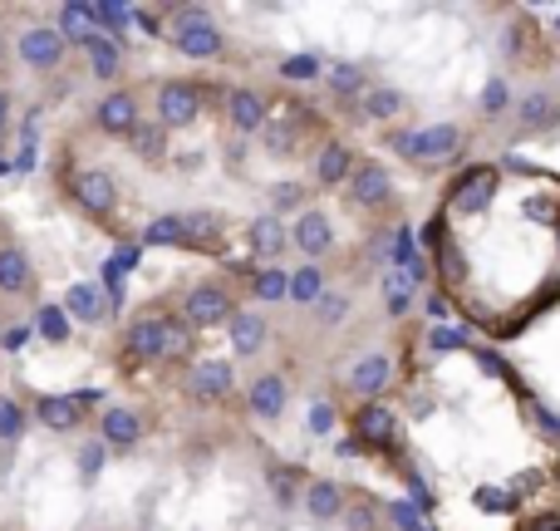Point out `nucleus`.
Wrapping results in <instances>:
<instances>
[{
    "label": "nucleus",
    "mask_w": 560,
    "mask_h": 531,
    "mask_svg": "<svg viewBox=\"0 0 560 531\" xmlns=\"http://www.w3.org/2000/svg\"><path fill=\"white\" fill-rule=\"evenodd\" d=\"M463 148H467L463 124H428V128H408V134L394 138V153L418 168H447L463 158Z\"/></svg>",
    "instance_id": "1"
},
{
    "label": "nucleus",
    "mask_w": 560,
    "mask_h": 531,
    "mask_svg": "<svg viewBox=\"0 0 560 531\" xmlns=\"http://www.w3.org/2000/svg\"><path fill=\"white\" fill-rule=\"evenodd\" d=\"M173 45L183 49L187 59H217L226 49V35L202 5H187V10H177V20H173Z\"/></svg>",
    "instance_id": "2"
},
{
    "label": "nucleus",
    "mask_w": 560,
    "mask_h": 531,
    "mask_svg": "<svg viewBox=\"0 0 560 531\" xmlns=\"http://www.w3.org/2000/svg\"><path fill=\"white\" fill-rule=\"evenodd\" d=\"M183 320L192 330H212V325H232L236 320V300L226 286H217V280H202V286L187 290L183 300Z\"/></svg>",
    "instance_id": "3"
},
{
    "label": "nucleus",
    "mask_w": 560,
    "mask_h": 531,
    "mask_svg": "<svg viewBox=\"0 0 560 531\" xmlns=\"http://www.w3.org/2000/svg\"><path fill=\"white\" fill-rule=\"evenodd\" d=\"M69 197H74L89 217H108L118 207V183L104 168H79V173L69 177Z\"/></svg>",
    "instance_id": "4"
},
{
    "label": "nucleus",
    "mask_w": 560,
    "mask_h": 531,
    "mask_svg": "<svg viewBox=\"0 0 560 531\" xmlns=\"http://www.w3.org/2000/svg\"><path fill=\"white\" fill-rule=\"evenodd\" d=\"M158 124L173 134V128H187V124H197V114H202V94H197L187 79H167L163 89H158Z\"/></svg>",
    "instance_id": "5"
},
{
    "label": "nucleus",
    "mask_w": 560,
    "mask_h": 531,
    "mask_svg": "<svg viewBox=\"0 0 560 531\" xmlns=\"http://www.w3.org/2000/svg\"><path fill=\"white\" fill-rule=\"evenodd\" d=\"M138 124H143V114H138V99L128 94V89H114V94L98 99L94 108V128L108 138H133Z\"/></svg>",
    "instance_id": "6"
},
{
    "label": "nucleus",
    "mask_w": 560,
    "mask_h": 531,
    "mask_svg": "<svg viewBox=\"0 0 560 531\" xmlns=\"http://www.w3.org/2000/svg\"><path fill=\"white\" fill-rule=\"evenodd\" d=\"M232 389H236L232 359H197L192 374H187V394H192L197 404H222Z\"/></svg>",
    "instance_id": "7"
},
{
    "label": "nucleus",
    "mask_w": 560,
    "mask_h": 531,
    "mask_svg": "<svg viewBox=\"0 0 560 531\" xmlns=\"http://www.w3.org/2000/svg\"><path fill=\"white\" fill-rule=\"evenodd\" d=\"M345 193H349V203L354 207H388L394 203V177H388V168L384 163H359L354 168V177L345 183Z\"/></svg>",
    "instance_id": "8"
},
{
    "label": "nucleus",
    "mask_w": 560,
    "mask_h": 531,
    "mask_svg": "<svg viewBox=\"0 0 560 531\" xmlns=\"http://www.w3.org/2000/svg\"><path fill=\"white\" fill-rule=\"evenodd\" d=\"M354 428H359V443H364V448H378V453H394V448L404 443L394 408H384V404H364V408H359V414H354Z\"/></svg>",
    "instance_id": "9"
},
{
    "label": "nucleus",
    "mask_w": 560,
    "mask_h": 531,
    "mask_svg": "<svg viewBox=\"0 0 560 531\" xmlns=\"http://www.w3.org/2000/svg\"><path fill=\"white\" fill-rule=\"evenodd\" d=\"M20 59H25L30 69H39V74H49V69H59V59H65V35H59L55 25H30L25 35H20Z\"/></svg>",
    "instance_id": "10"
},
{
    "label": "nucleus",
    "mask_w": 560,
    "mask_h": 531,
    "mask_svg": "<svg viewBox=\"0 0 560 531\" xmlns=\"http://www.w3.org/2000/svg\"><path fill=\"white\" fill-rule=\"evenodd\" d=\"M222 108L236 134H266V124H271V104H266V94H256V89H232Z\"/></svg>",
    "instance_id": "11"
},
{
    "label": "nucleus",
    "mask_w": 560,
    "mask_h": 531,
    "mask_svg": "<svg viewBox=\"0 0 560 531\" xmlns=\"http://www.w3.org/2000/svg\"><path fill=\"white\" fill-rule=\"evenodd\" d=\"M388 384H394V359H388L384 349H374V355H364L354 369H349V389H354V394L364 399V404H378Z\"/></svg>",
    "instance_id": "12"
},
{
    "label": "nucleus",
    "mask_w": 560,
    "mask_h": 531,
    "mask_svg": "<svg viewBox=\"0 0 560 531\" xmlns=\"http://www.w3.org/2000/svg\"><path fill=\"white\" fill-rule=\"evenodd\" d=\"M290 246H295L305 262L325 256L329 246H335V227H329V217L325 212H300L295 222H290Z\"/></svg>",
    "instance_id": "13"
},
{
    "label": "nucleus",
    "mask_w": 560,
    "mask_h": 531,
    "mask_svg": "<svg viewBox=\"0 0 560 531\" xmlns=\"http://www.w3.org/2000/svg\"><path fill=\"white\" fill-rule=\"evenodd\" d=\"M516 124H522V134H546V128L560 124V94L551 89H532V94H522V104H516Z\"/></svg>",
    "instance_id": "14"
},
{
    "label": "nucleus",
    "mask_w": 560,
    "mask_h": 531,
    "mask_svg": "<svg viewBox=\"0 0 560 531\" xmlns=\"http://www.w3.org/2000/svg\"><path fill=\"white\" fill-rule=\"evenodd\" d=\"M300 507H305L315 522H335V517L349 512L345 487L329 483V477H315V483H305V493H300Z\"/></svg>",
    "instance_id": "15"
},
{
    "label": "nucleus",
    "mask_w": 560,
    "mask_h": 531,
    "mask_svg": "<svg viewBox=\"0 0 560 531\" xmlns=\"http://www.w3.org/2000/svg\"><path fill=\"white\" fill-rule=\"evenodd\" d=\"M226 335H232L236 359H252V355H261V349H266L271 325H266V315H256V310H236V320L226 325Z\"/></svg>",
    "instance_id": "16"
},
{
    "label": "nucleus",
    "mask_w": 560,
    "mask_h": 531,
    "mask_svg": "<svg viewBox=\"0 0 560 531\" xmlns=\"http://www.w3.org/2000/svg\"><path fill=\"white\" fill-rule=\"evenodd\" d=\"M246 404H252V414L256 418H280L285 414V404H290V384L280 374H261V379H252V389H246Z\"/></svg>",
    "instance_id": "17"
},
{
    "label": "nucleus",
    "mask_w": 560,
    "mask_h": 531,
    "mask_svg": "<svg viewBox=\"0 0 560 531\" xmlns=\"http://www.w3.org/2000/svg\"><path fill=\"white\" fill-rule=\"evenodd\" d=\"M124 349H128L133 359H163V355H167V315L138 320V325L124 335Z\"/></svg>",
    "instance_id": "18"
},
{
    "label": "nucleus",
    "mask_w": 560,
    "mask_h": 531,
    "mask_svg": "<svg viewBox=\"0 0 560 531\" xmlns=\"http://www.w3.org/2000/svg\"><path fill=\"white\" fill-rule=\"evenodd\" d=\"M492 193H497V168H472V173H463L453 183V203L463 212H482L492 203Z\"/></svg>",
    "instance_id": "19"
},
{
    "label": "nucleus",
    "mask_w": 560,
    "mask_h": 531,
    "mask_svg": "<svg viewBox=\"0 0 560 531\" xmlns=\"http://www.w3.org/2000/svg\"><path fill=\"white\" fill-rule=\"evenodd\" d=\"M354 153H349L345 143H325L319 148V158H315V183L319 187H345L349 177H354Z\"/></svg>",
    "instance_id": "20"
},
{
    "label": "nucleus",
    "mask_w": 560,
    "mask_h": 531,
    "mask_svg": "<svg viewBox=\"0 0 560 531\" xmlns=\"http://www.w3.org/2000/svg\"><path fill=\"white\" fill-rule=\"evenodd\" d=\"M98 438H104L108 448H133L138 438H143V418H138L133 408H104V418H98Z\"/></svg>",
    "instance_id": "21"
},
{
    "label": "nucleus",
    "mask_w": 560,
    "mask_h": 531,
    "mask_svg": "<svg viewBox=\"0 0 560 531\" xmlns=\"http://www.w3.org/2000/svg\"><path fill=\"white\" fill-rule=\"evenodd\" d=\"M35 286V266L20 246H0V296H25Z\"/></svg>",
    "instance_id": "22"
},
{
    "label": "nucleus",
    "mask_w": 560,
    "mask_h": 531,
    "mask_svg": "<svg viewBox=\"0 0 560 531\" xmlns=\"http://www.w3.org/2000/svg\"><path fill=\"white\" fill-rule=\"evenodd\" d=\"M35 414H39V424H45L49 434H69V428H79L84 404H79V399H69V394H45L35 404Z\"/></svg>",
    "instance_id": "23"
},
{
    "label": "nucleus",
    "mask_w": 560,
    "mask_h": 531,
    "mask_svg": "<svg viewBox=\"0 0 560 531\" xmlns=\"http://www.w3.org/2000/svg\"><path fill=\"white\" fill-rule=\"evenodd\" d=\"M59 35H65V45H89V39L98 35V20H94V5H79V0H69V5H59Z\"/></svg>",
    "instance_id": "24"
},
{
    "label": "nucleus",
    "mask_w": 560,
    "mask_h": 531,
    "mask_svg": "<svg viewBox=\"0 0 560 531\" xmlns=\"http://www.w3.org/2000/svg\"><path fill=\"white\" fill-rule=\"evenodd\" d=\"M398 114H404V94L394 84H369L359 99V118H369V124H388Z\"/></svg>",
    "instance_id": "25"
},
{
    "label": "nucleus",
    "mask_w": 560,
    "mask_h": 531,
    "mask_svg": "<svg viewBox=\"0 0 560 531\" xmlns=\"http://www.w3.org/2000/svg\"><path fill=\"white\" fill-rule=\"evenodd\" d=\"M246 242H252L256 256H280L290 246V227L280 222V217L266 212V217H256V222L246 227Z\"/></svg>",
    "instance_id": "26"
},
{
    "label": "nucleus",
    "mask_w": 560,
    "mask_h": 531,
    "mask_svg": "<svg viewBox=\"0 0 560 531\" xmlns=\"http://www.w3.org/2000/svg\"><path fill=\"white\" fill-rule=\"evenodd\" d=\"M65 310H69V320H79V325H104V315H108L98 286H84V280L65 290Z\"/></svg>",
    "instance_id": "27"
},
{
    "label": "nucleus",
    "mask_w": 560,
    "mask_h": 531,
    "mask_svg": "<svg viewBox=\"0 0 560 531\" xmlns=\"http://www.w3.org/2000/svg\"><path fill=\"white\" fill-rule=\"evenodd\" d=\"M84 55H89V74L94 79H118V69H124V49H118V39L114 35H94L84 45Z\"/></svg>",
    "instance_id": "28"
},
{
    "label": "nucleus",
    "mask_w": 560,
    "mask_h": 531,
    "mask_svg": "<svg viewBox=\"0 0 560 531\" xmlns=\"http://www.w3.org/2000/svg\"><path fill=\"white\" fill-rule=\"evenodd\" d=\"M329 290H325V266L319 262H305L290 270V300H295V305H319Z\"/></svg>",
    "instance_id": "29"
},
{
    "label": "nucleus",
    "mask_w": 560,
    "mask_h": 531,
    "mask_svg": "<svg viewBox=\"0 0 560 531\" xmlns=\"http://www.w3.org/2000/svg\"><path fill=\"white\" fill-rule=\"evenodd\" d=\"M261 143H266V153L290 158V153H295V143H300V118H295V114H271V124H266Z\"/></svg>",
    "instance_id": "30"
},
{
    "label": "nucleus",
    "mask_w": 560,
    "mask_h": 531,
    "mask_svg": "<svg viewBox=\"0 0 560 531\" xmlns=\"http://www.w3.org/2000/svg\"><path fill=\"white\" fill-rule=\"evenodd\" d=\"M133 153L143 158V163H167V128L158 124V118H143V124H138Z\"/></svg>",
    "instance_id": "31"
},
{
    "label": "nucleus",
    "mask_w": 560,
    "mask_h": 531,
    "mask_svg": "<svg viewBox=\"0 0 560 531\" xmlns=\"http://www.w3.org/2000/svg\"><path fill=\"white\" fill-rule=\"evenodd\" d=\"M187 246H207V252H217V242H222L226 222L217 212H187Z\"/></svg>",
    "instance_id": "32"
},
{
    "label": "nucleus",
    "mask_w": 560,
    "mask_h": 531,
    "mask_svg": "<svg viewBox=\"0 0 560 531\" xmlns=\"http://www.w3.org/2000/svg\"><path fill=\"white\" fill-rule=\"evenodd\" d=\"M252 296L266 300V305H276V300H290V270H280V266L252 270Z\"/></svg>",
    "instance_id": "33"
},
{
    "label": "nucleus",
    "mask_w": 560,
    "mask_h": 531,
    "mask_svg": "<svg viewBox=\"0 0 560 531\" xmlns=\"http://www.w3.org/2000/svg\"><path fill=\"white\" fill-rule=\"evenodd\" d=\"M143 246H187V222L183 217H158L143 227Z\"/></svg>",
    "instance_id": "34"
},
{
    "label": "nucleus",
    "mask_w": 560,
    "mask_h": 531,
    "mask_svg": "<svg viewBox=\"0 0 560 531\" xmlns=\"http://www.w3.org/2000/svg\"><path fill=\"white\" fill-rule=\"evenodd\" d=\"M413 280L404 276V270H384V305L388 315H408V305H413Z\"/></svg>",
    "instance_id": "35"
},
{
    "label": "nucleus",
    "mask_w": 560,
    "mask_h": 531,
    "mask_svg": "<svg viewBox=\"0 0 560 531\" xmlns=\"http://www.w3.org/2000/svg\"><path fill=\"white\" fill-rule=\"evenodd\" d=\"M325 79H329V89H335L339 99H364V89H369V79L359 74V65H335Z\"/></svg>",
    "instance_id": "36"
},
{
    "label": "nucleus",
    "mask_w": 560,
    "mask_h": 531,
    "mask_svg": "<svg viewBox=\"0 0 560 531\" xmlns=\"http://www.w3.org/2000/svg\"><path fill=\"white\" fill-rule=\"evenodd\" d=\"M506 108H512V84H506V74H492L482 89V118H502Z\"/></svg>",
    "instance_id": "37"
},
{
    "label": "nucleus",
    "mask_w": 560,
    "mask_h": 531,
    "mask_svg": "<svg viewBox=\"0 0 560 531\" xmlns=\"http://www.w3.org/2000/svg\"><path fill=\"white\" fill-rule=\"evenodd\" d=\"M197 349V330L187 320H173L167 315V355L163 359H187Z\"/></svg>",
    "instance_id": "38"
},
{
    "label": "nucleus",
    "mask_w": 560,
    "mask_h": 531,
    "mask_svg": "<svg viewBox=\"0 0 560 531\" xmlns=\"http://www.w3.org/2000/svg\"><path fill=\"white\" fill-rule=\"evenodd\" d=\"M39 335L49 345H65L69 339V310L65 305H39Z\"/></svg>",
    "instance_id": "39"
},
{
    "label": "nucleus",
    "mask_w": 560,
    "mask_h": 531,
    "mask_svg": "<svg viewBox=\"0 0 560 531\" xmlns=\"http://www.w3.org/2000/svg\"><path fill=\"white\" fill-rule=\"evenodd\" d=\"M25 424H30L25 408H20L10 394H0V443H15V438L25 434Z\"/></svg>",
    "instance_id": "40"
},
{
    "label": "nucleus",
    "mask_w": 560,
    "mask_h": 531,
    "mask_svg": "<svg viewBox=\"0 0 560 531\" xmlns=\"http://www.w3.org/2000/svg\"><path fill=\"white\" fill-rule=\"evenodd\" d=\"M94 20H98V35H118V30H128L133 10L118 5V0H104V5H94Z\"/></svg>",
    "instance_id": "41"
},
{
    "label": "nucleus",
    "mask_w": 560,
    "mask_h": 531,
    "mask_svg": "<svg viewBox=\"0 0 560 531\" xmlns=\"http://www.w3.org/2000/svg\"><path fill=\"white\" fill-rule=\"evenodd\" d=\"M280 79H290V84H310V79H319V59L315 55H290L285 65H280Z\"/></svg>",
    "instance_id": "42"
},
{
    "label": "nucleus",
    "mask_w": 560,
    "mask_h": 531,
    "mask_svg": "<svg viewBox=\"0 0 560 531\" xmlns=\"http://www.w3.org/2000/svg\"><path fill=\"white\" fill-rule=\"evenodd\" d=\"M104 458H108L104 438H98V443H84V453H79V473H84V483H94V477L104 473Z\"/></svg>",
    "instance_id": "43"
},
{
    "label": "nucleus",
    "mask_w": 560,
    "mask_h": 531,
    "mask_svg": "<svg viewBox=\"0 0 560 531\" xmlns=\"http://www.w3.org/2000/svg\"><path fill=\"white\" fill-rule=\"evenodd\" d=\"M345 315H349V296H339V290H329V296L315 305V320H319V325H339Z\"/></svg>",
    "instance_id": "44"
},
{
    "label": "nucleus",
    "mask_w": 560,
    "mask_h": 531,
    "mask_svg": "<svg viewBox=\"0 0 560 531\" xmlns=\"http://www.w3.org/2000/svg\"><path fill=\"white\" fill-rule=\"evenodd\" d=\"M271 203L276 207H300V203H305V187H300V183H276L271 187Z\"/></svg>",
    "instance_id": "45"
},
{
    "label": "nucleus",
    "mask_w": 560,
    "mask_h": 531,
    "mask_svg": "<svg viewBox=\"0 0 560 531\" xmlns=\"http://www.w3.org/2000/svg\"><path fill=\"white\" fill-rule=\"evenodd\" d=\"M388 512H394V522L404 527V531H423V522H418V512H413V503H394Z\"/></svg>",
    "instance_id": "46"
},
{
    "label": "nucleus",
    "mask_w": 560,
    "mask_h": 531,
    "mask_svg": "<svg viewBox=\"0 0 560 531\" xmlns=\"http://www.w3.org/2000/svg\"><path fill=\"white\" fill-rule=\"evenodd\" d=\"M345 522H349V531H374V512H369V507H349Z\"/></svg>",
    "instance_id": "47"
},
{
    "label": "nucleus",
    "mask_w": 560,
    "mask_h": 531,
    "mask_svg": "<svg viewBox=\"0 0 560 531\" xmlns=\"http://www.w3.org/2000/svg\"><path fill=\"white\" fill-rule=\"evenodd\" d=\"M433 349H438V355H447V349H463V335H453V330H438Z\"/></svg>",
    "instance_id": "48"
},
{
    "label": "nucleus",
    "mask_w": 560,
    "mask_h": 531,
    "mask_svg": "<svg viewBox=\"0 0 560 531\" xmlns=\"http://www.w3.org/2000/svg\"><path fill=\"white\" fill-rule=\"evenodd\" d=\"M310 424H315V434H329V424H335V408H329V404H315Z\"/></svg>",
    "instance_id": "49"
},
{
    "label": "nucleus",
    "mask_w": 560,
    "mask_h": 531,
    "mask_svg": "<svg viewBox=\"0 0 560 531\" xmlns=\"http://www.w3.org/2000/svg\"><path fill=\"white\" fill-rule=\"evenodd\" d=\"M133 25L148 30V35H158V15H153V10H133Z\"/></svg>",
    "instance_id": "50"
},
{
    "label": "nucleus",
    "mask_w": 560,
    "mask_h": 531,
    "mask_svg": "<svg viewBox=\"0 0 560 531\" xmlns=\"http://www.w3.org/2000/svg\"><path fill=\"white\" fill-rule=\"evenodd\" d=\"M428 315L443 320V315H447V300H443V296H428Z\"/></svg>",
    "instance_id": "51"
},
{
    "label": "nucleus",
    "mask_w": 560,
    "mask_h": 531,
    "mask_svg": "<svg viewBox=\"0 0 560 531\" xmlns=\"http://www.w3.org/2000/svg\"><path fill=\"white\" fill-rule=\"evenodd\" d=\"M25 339H30V330H10V335H5V349H20Z\"/></svg>",
    "instance_id": "52"
},
{
    "label": "nucleus",
    "mask_w": 560,
    "mask_h": 531,
    "mask_svg": "<svg viewBox=\"0 0 560 531\" xmlns=\"http://www.w3.org/2000/svg\"><path fill=\"white\" fill-rule=\"evenodd\" d=\"M5 124H10V94L0 89V134H5Z\"/></svg>",
    "instance_id": "53"
},
{
    "label": "nucleus",
    "mask_w": 560,
    "mask_h": 531,
    "mask_svg": "<svg viewBox=\"0 0 560 531\" xmlns=\"http://www.w3.org/2000/svg\"><path fill=\"white\" fill-rule=\"evenodd\" d=\"M0 55H5V35H0Z\"/></svg>",
    "instance_id": "54"
},
{
    "label": "nucleus",
    "mask_w": 560,
    "mask_h": 531,
    "mask_svg": "<svg viewBox=\"0 0 560 531\" xmlns=\"http://www.w3.org/2000/svg\"><path fill=\"white\" fill-rule=\"evenodd\" d=\"M556 39H560V20H556Z\"/></svg>",
    "instance_id": "55"
},
{
    "label": "nucleus",
    "mask_w": 560,
    "mask_h": 531,
    "mask_svg": "<svg viewBox=\"0 0 560 531\" xmlns=\"http://www.w3.org/2000/svg\"><path fill=\"white\" fill-rule=\"evenodd\" d=\"M0 173H5V158H0Z\"/></svg>",
    "instance_id": "56"
},
{
    "label": "nucleus",
    "mask_w": 560,
    "mask_h": 531,
    "mask_svg": "<svg viewBox=\"0 0 560 531\" xmlns=\"http://www.w3.org/2000/svg\"><path fill=\"white\" fill-rule=\"evenodd\" d=\"M0 345H5V335H0Z\"/></svg>",
    "instance_id": "57"
}]
</instances>
